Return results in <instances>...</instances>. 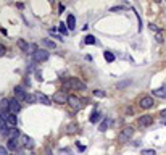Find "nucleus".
<instances>
[{"instance_id": "nucleus-15", "label": "nucleus", "mask_w": 166, "mask_h": 155, "mask_svg": "<svg viewBox=\"0 0 166 155\" xmlns=\"http://www.w3.org/2000/svg\"><path fill=\"white\" fill-rule=\"evenodd\" d=\"M37 100H39L40 103H44V105H52L50 98H48L47 95H44V94H37Z\"/></svg>"}, {"instance_id": "nucleus-12", "label": "nucleus", "mask_w": 166, "mask_h": 155, "mask_svg": "<svg viewBox=\"0 0 166 155\" xmlns=\"http://www.w3.org/2000/svg\"><path fill=\"white\" fill-rule=\"evenodd\" d=\"M131 84H132V81H131V79H124V81H119V82H116V86H114V87L119 89V90H122V89H126L127 86H131Z\"/></svg>"}, {"instance_id": "nucleus-7", "label": "nucleus", "mask_w": 166, "mask_h": 155, "mask_svg": "<svg viewBox=\"0 0 166 155\" xmlns=\"http://www.w3.org/2000/svg\"><path fill=\"white\" fill-rule=\"evenodd\" d=\"M10 113H13V115H16L18 111L21 110V105H19V100H16V98H11L10 100Z\"/></svg>"}, {"instance_id": "nucleus-33", "label": "nucleus", "mask_w": 166, "mask_h": 155, "mask_svg": "<svg viewBox=\"0 0 166 155\" xmlns=\"http://www.w3.org/2000/svg\"><path fill=\"white\" fill-rule=\"evenodd\" d=\"M148 27H150L151 31H156V32H158V26H156V24H153V23H150V24H148Z\"/></svg>"}, {"instance_id": "nucleus-36", "label": "nucleus", "mask_w": 166, "mask_h": 155, "mask_svg": "<svg viewBox=\"0 0 166 155\" xmlns=\"http://www.w3.org/2000/svg\"><path fill=\"white\" fill-rule=\"evenodd\" d=\"M160 115H161V116H163V118H166V108H164V110H161V111H160Z\"/></svg>"}, {"instance_id": "nucleus-31", "label": "nucleus", "mask_w": 166, "mask_h": 155, "mask_svg": "<svg viewBox=\"0 0 166 155\" xmlns=\"http://www.w3.org/2000/svg\"><path fill=\"white\" fill-rule=\"evenodd\" d=\"M0 155H8V149L6 147H0Z\"/></svg>"}, {"instance_id": "nucleus-5", "label": "nucleus", "mask_w": 166, "mask_h": 155, "mask_svg": "<svg viewBox=\"0 0 166 155\" xmlns=\"http://www.w3.org/2000/svg\"><path fill=\"white\" fill-rule=\"evenodd\" d=\"M53 100H55L56 103H66V102H68V95L64 94V90H58V92H55Z\"/></svg>"}, {"instance_id": "nucleus-13", "label": "nucleus", "mask_w": 166, "mask_h": 155, "mask_svg": "<svg viewBox=\"0 0 166 155\" xmlns=\"http://www.w3.org/2000/svg\"><path fill=\"white\" fill-rule=\"evenodd\" d=\"M66 24H68V29L69 31H73L74 27H76V18L73 15H68V19H66Z\"/></svg>"}, {"instance_id": "nucleus-6", "label": "nucleus", "mask_w": 166, "mask_h": 155, "mask_svg": "<svg viewBox=\"0 0 166 155\" xmlns=\"http://www.w3.org/2000/svg\"><path fill=\"white\" fill-rule=\"evenodd\" d=\"M68 103H69L74 110L81 108V98L76 97V95H68Z\"/></svg>"}, {"instance_id": "nucleus-18", "label": "nucleus", "mask_w": 166, "mask_h": 155, "mask_svg": "<svg viewBox=\"0 0 166 155\" xmlns=\"http://www.w3.org/2000/svg\"><path fill=\"white\" fill-rule=\"evenodd\" d=\"M6 123H8V124H11L13 128H15V126H16V123H18V119H16V115L10 113V115H8V118H6Z\"/></svg>"}, {"instance_id": "nucleus-1", "label": "nucleus", "mask_w": 166, "mask_h": 155, "mask_svg": "<svg viewBox=\"0 0 166 155\" xmlns=\"http://www.w3.org/2000/svg\"><path fill=\"white\" fill-rule=\"evenodd\" d=\"M64 86L71 87V89H77V90H87V86L79 81L77 78H69L68 81H64Z\"/></svg>"}, {"instance_id": "nucleus-27", "label": "nucleus", "mask_w": 166, "mask_h": 155, "mask_svg": "<svg viewBox=\"0 0 166 155\" xmlns=\"http://www.w3.org/2000/svg\"><path fill=\"white\" fill-rule=\"evenodd\" d=\"M18 45H19V48H23V50L26 52V50H27V45H29V44H26L23 39H19V40H18Z\"/></svg>"}, {"instance_id": "nucleus-2", "label": "nucleus", "mask_w": 166, "mask_h": 155, "mask_svg": "<svg viewBox=\"0 0 166 155\" xmlns=\"http://www.w3.org/2000/svg\"><path fill=\"white\" fill-rule=\"evenodd\" d=\"M132 134H134V128H132V126H126V128L119 132L118 140H119L121 144H124V142H127V140L132 139Z\"/></svg>"}, {"instance_id": "nucleus-35", "label": "nucleus", "mask_w": 166, "mask_h": 155, "mask_svg": "<svg viewBox=\"0 0 166 155\" xmlns=\"http://www.w3.org/2000/svg\"><path fill=\"white\" fill-rule=\"evenodd\" d=\"M0 55H5V47L0 45Z\"/></svg>"}, {"instance_id": "nucleus-30", "label": "nucleus", "mask_w": 166, "mask_h": 155, "mask_svg": "<svg viewBox=\"0 0 166 155\" xmlns=\"http://www.w3.org/2000/svg\"><path fill=\"white\" fill-rule=\"evenodd\" d=\"M58 29H60V32H61V34H66V32H68V27L64 26V24H60Z\"/></svg>"}, {"instance_id": "nucleus-29", "label": "nucleus", "mask_w": 166, "mask_h": 155, "mask_svg": "<svg viewBox=\"0 0 166 155\" xmlns=\"http://www.w3.org/2000/svg\"><path fill=\"white\" fill-rule=\"evenodd\" d=\"M26 100L29 102V103H34L35 100H37V95H27V97H26Z\"/></svg>"}, {"instance_id": "nucleus-21", "label": "nucleus", "mask_w": 166, "mask_h": 155, "mask_svg": "<svg viewBox=\"0 0 166 155\" xmlns=\"http://www.w3.org/2000/svg\"><path fill=\"white\" fill-rule=\"evenodd\" d=\"M108 126H110V119H103V121H102V124H100V128H98V131L105 132V131L108 129Z\"/></svg>"}, {"instance_id": "nucleus-38", "label": "nucleus", "mask_w": 166, "mask_h": 155, "mask_svg": "<svg viewBox=\"0 0 166 155\" xmlns=\"http://www.w3.org/2000/svg\"><path fill=\"white\" fill-rule=\"evenodd\" d=\"M164 124H166V121H164Z\"/></svg>"}, {"instance_id": "nucleus-25", "label": "nucleus", "mask_w": 166, "mask_h": 155, "mask_svg": "<svg viewBox=\"0 0 166 155\" xmlns=\"http://www.w3.org/2000/svg\"><path fill=\"white\" fill-rule=\"evenodd\" d=\"M103 57H105V60H106V61H110V63H111V61H114V55H113L111 52H105V53H103Z\"/></svg>"}, {"instance_id": "nucleus-11", "label": "nucleus", "mask_w": 166, "mask_h": 155, "mask_svg": "<svg viewBox=\"0 0 166 155\" xmlns=\"http://www.w3.org/2000/svg\"><path fill=\"white\" fill-rule=\"evenodd\" d=\"M0 132H2L3 136H8V132H10V128L6 126V121L2 118H0Z\"/></svg>"}, {"instance_id": "nucleus-20", "label": "nucleus", "mask_w": 166, "mask_h": 155, "mask_svg": "<svg viewBox=\"0 0 166 155\" xmlns=\"http://www.w3.org/2000/svg\"><path fill=\"white\" fill-rule=\"evenodd\" d=\"M42 45L47 48H55V42H52L50 39H42Z\"/></svg>"}, {"instance_id": "nucleus-24", "label": "nucleus", "mask_w": 166, "mask_h": 155, "mask_svg": "<svg viewBox=\"0 0 166 155\" xmlns=\"http://www.w3.org/2000/svg\"><path fill=\"white\" fill-rule=\"evenodd\" d=\"M155 40L158 42V44H163V42H164V37H163V32H161V31H158V32H156Z\"/></svg>"}, {"instance_id": "nucleus-3", "label": "nucleus", "mask_w": 166, "mask_h": 155, "mask_svg": "<svg viewBox=\"0 0 166 155\" xmlns=\"http://www.w3.org/2000/svg\"><path fill=\"white\" fill-rule=\"evenodd\" d=\"M32 60H34L35 63H42V61H45V60H48V52H47V50H44V48H42V50L39 48V50L32 55Z\"/></svg>"}, {"instance_id": "nucleus-19", "label": "nucleus", "mask_w": 166, "mask_h": 155, "mask_svg": "<svg viewBox=\"0 0 166 155\" xmlns=\"http://www.w3.org/2000/svg\"><path fill=\"white\" fill-rule=\"evenodd\" d=\"M100 116H102V115H100L98 111H93V113H92V115L89 116V121H90V123H98Z\"/></svg>"}, {"instance_id": "nucleus-8", "label": "nucleus", "mask_w": 166, "mask_h": 155, "mask_svg": "<svg viewBox=\"0 0 166 155\" xmlns=\"http://www.w3.org/2000/svg\"><path fill=\"white\" fill-rule=\"evenodd\" d=\"M26 97H27L26 90L21 87V86H16V87H15V98H16V100H24Z\"/></svg>"}, {"instance_id": "nucleus-10", "label": "nucleus", "mask_w": 166, "mask_h": 155, "mask_svg": "<svg viewBox=\"0 0 166 155\" xmlns=\"http://www.w3.org/2000/svg\"><path fill=\"white\" fill-rule=\"evenodd\" d=\"M153 95L158 97V98H166V86L155 89V90H153Z\"/></svg>"}, {"instance_id": "nucleus-28", "label": "nucleus", "mask_w": 166, "mask_h": 155, "mask_svg": "<svg viewBox=\"0 0 166 155\" xmlns=\"http://www.w3.org/2000/svg\"><path fill=\"white\" fill-rule=\"evenodd\" d=\"M142 155H156V152L153 149H145V150H142Z\"/></svg>"}, {"instance_id": "nucleus-22", "label": "nucleus", "mask_w": 166, "mask_h": 155, "mask_svg": "<svg viewBox=\"0 0 166 155\" xmlns=\"http://www.w3.org/2000/svg\"><path fill=\"white\" fill-rule=\"evenodd\" d=\"M8 136H10V139H16V137L19 136V131H18L16 128H10V132H8Z\"/></svg>"}, {"instance_id": "nucleus-23", "label": "nucleus", "mask_w": 166, "mask_h": 155, "mask_svg": "<svg viewBox=\"0 0 166 155\" xmlns=\"http://www.w3.org/2000/svg\"><path fill=\"white\" fill-rule=\"evenodd\" d=\"M84 42H85L87 45H93V44H97V39L93 37V36H87V37L84 39Z\"/></svg>"}, {"instance_id": "nucleus-32", "label": "nucleus", "mask_w": 166, "mask_h": 155, "mask_svg": "<svg viewBox=\"0 0 166 155\" xmlns=\"http://www.w3.org/2000/svg\"><path fill=\"white\" fill-rule=\"evenodd\" d=\"M110 10H111V11H121V10H124V6L119 5V6H113V8H110Z\"/></svg>"}, {"instance_id": "nucleus-34", "label": "nucleus", "mask_w": 166, "mask_h": 155, "mask_svg": "<svg viewBox=\"0 0 166 155\" xmlns=\"http://www.w3.org/2000/svg\"><path fill=\"white\" fill-rule=\"evenodd\" d=\"M60 153H61V155H66V153L69 155V153H71V150H69V149H68V150H66V149H63V150H60Z\"/></svg>"}, {"instance_id": "nucleus-16", "label": "nucleus", "mask_w": 166, "mask_h": 155, "mask_svg": "<svg viewBox=\"0 0 166 155\" xmlns=\"http://www.w3.org/2000/svg\"><path fill=\"white\" fill-rule=\"evenodd\" d=\"M6 149H10V150H16V149H18V140H16V139H10V140H8V144H6Z\"/></svg>"}, {"instance_id": "nucleus-14", "label": "nucleus", "mask_w": 166, "mask_h": 155, "mask_svg": "<svg viewBox=\"0 0 166 155\" xmlns=\"http://www.w3.org/2000/svg\"><path fill=\"white\" fill-rule=\"evenodd\" d=\"M77 131H79V126L76 123H69L66 126V132H68V134H76Z\"/></svg>"}, {"instance_id": "nucleus-37", "label": "nucleus", "mask_w": 166, "mask_h": 155, "mask_svg": "<svg viewBox=\"0 0 166 155\" xmlns=\"http://www.w3.org/2000/svg\"><path fill=\"white\" fill-rule=\"evenodd\" d=\"M31 155H37V153H34V152H32V153H31Z\"/></svg>"}, {"instance_id": "nucleus-9", "label": "nucleus", "mask_w": 166, "mask_h": 155, "mask_svg": "<svg viewBox=\"0 0 166 155\" xmlns=\"http://www.w3.org/2000/svg\"><path fill=\"white\" fill-rule=\"evenodd\" d=\"M151 123H153V118H151L150 115H143V116H140L139 118V126H150Z\"/></svg>"}, {"instance_id": "nucleus-17", "label": "nucleus", "mask_w": 166, "mask_h": 155, "mask_svg": "<svg viewBox=\"0 0 166 155\" xmlns=\"http://www.w3.org/2000/svg\"><path fill=\"white\" fill-rule=\"evenodd\" d=\"M21 139H23V142H24V147H27V149H32V147H34V142H32V139H31V137L23 136Z\"/></svg>"}, {"instance_id": "nucleus-4", "label": "nucleus", "mask_w": 166, "mask_h": 155, "mask_svg": "<svg viewBox=\"0 0 166 155\" xmlns=\"http://www.w3.org/2000/svg\"><path fill=\"white\" fill-rule=\"evenodd\" d=\"M153 98H151L150 95H145V97H142L140 98V102H139V105H140V107L143 108V110H148V108H151V107H153Z\"/></svg>"}, {"instance_id": "nucleus-26", "label": "nucleus", "mask_w": 166, "mask_h": 155, "mask_svg": "<svg viewBox=\"0 0 166 155\" xmlns=\"http://www.w3.org/2000/svg\"><path fill=\"white\" fill-rule=\"evenodd\" d=\"M93 95H95V97H100V98H103V97H106V92H103V90L97 89V90H93Z\"/></svg>"}]
</instances>
